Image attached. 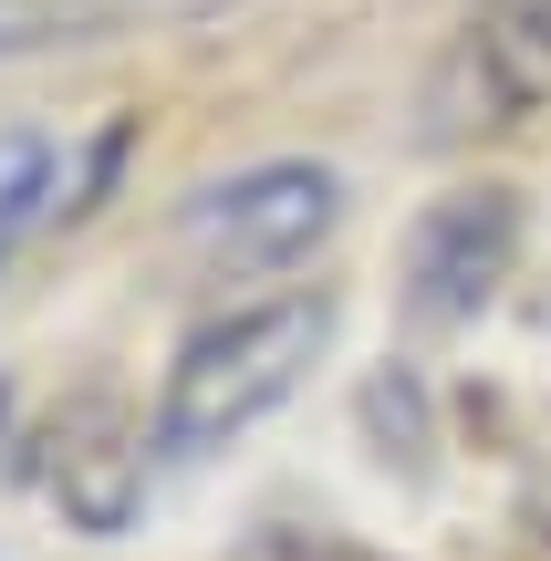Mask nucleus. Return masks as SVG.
<instances>
[{"instance_id":"nucleus-1","label":"nucleus","mask_w":551,"mask_h":561,"mask_svg":"<svg viewBox=\"0 0 551 561\" xmlns=\"http://www.w3.org/2000/svg\"><path fill=\"white\" fill-rule=\"evenodd\" d=\"M323 343H333V301L323 291H282V301H250V312L198 322V333L177 343V364H167L157 447L167 458H208V447L250 437L271 405L302 396Z\"/></svg>"},{"instance_id":"nucleus-8","label":"nucleus","mask_w":551,"mask_h":561,"mask_svg":"<svg viewBox=\"0 0 551 561\" xmlns=\"http://www.w3.org/2000/svg\"><path fill=\"white\" fill-rule=\"evenodd\" d=\"M0 437H11V396H0Z\"/></svg>"},{"instance_id":"nucleus-7","label":"nucleus","mask_w":551,"mask_h":561,"mask_svg":"<svg viewBox=\"0 0 551 561\" xmlns=\"http://www.w3.org/2000/svg\"><path fill=\"white\" fill-rule=\"evenodd\" d=\"M291 561H386V551H354V541H312V551H291Z\"/></svg>"},{"instance_id":"nucleus-5","label":"nucleus","mask_w":551,"mask_h":561,"mask_svg":"<svg viewBox=\"0 0 551 561\" xmlns=\"http://www.w3.org/2000/svg\"><path fill=\"white\" fill-rule=\"evenodd\" d=\"M42 489L62 500L73 530H125L136 520V489H146V426L115 396H73L42 426Z\"/></svg>"},{"instance_id":"nucleus-6","label":"nucleus","mask_w":551,"mask_h":561,"mask_svg":"<svg viewBox=\"0 0 551 561\" xmlns=\"http://www.w3.org/2000/svg\"><path fill=\"white\" fill-rule=\"evenodd\" d=\"M229 0H0V53H62V42H115L146 21H208Z\"/></svg>"},{"instance_id":"nucleus-2","label":"nucleus","mask_w":551,"mask_h":561,"mask_svg":"<svg viewBox=\"0 0 551 561\" xmlns=\"http://www.w3.org/2000/svg\"><path fill=\"white\" fill-rule=\"evenodd\" d=\"M531 115H551V0H479L427 73V136L458 146Z\"/></svg>"},{"instance_id":"nucleus-3","label":"nucleus","mask_w":551,"mask_h":561,"mask_svg":"<svg viewBox=\"0 0 551 561\" xmlns=\"http://www.w3.org/2000/svg\"><path fill=\"white\" fill-rule=\"evenodd\" d=\"M333 219H344V178L312 157H271L187 198V250L219 271H291L333 240Z\"/></svg>"},{"instance_id":"nucleus-4","label":"nucleus","mask_w":551,"mask_h":561,"mask_svg":"<svg viewBox=\"0 0 551 561\" xmlns=\"http://www.w3.org/2000/svg\"><path fill=\"white\" fill-rule=\"evenodd\" d=\"M510 250H520V208H510V187H458V198H437L427 219L406 229V312L427 322V333L469 322L479 301L500 291Z\"/></svg>"}]
</instances>
